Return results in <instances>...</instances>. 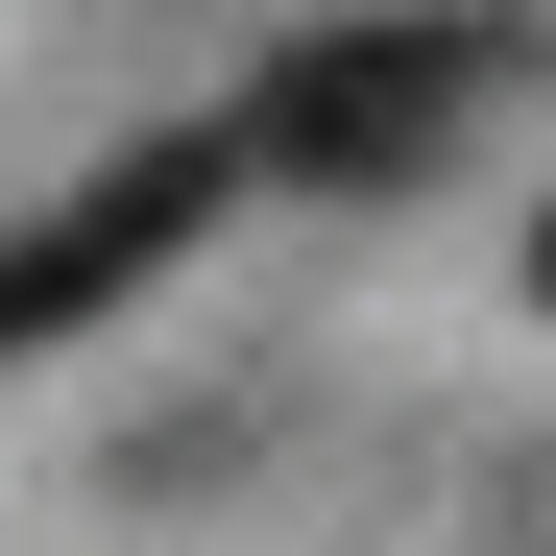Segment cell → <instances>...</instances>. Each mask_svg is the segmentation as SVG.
<instances>
[{"mask_svg": "<svg viewBox=\"0 0 556 556\" xmlns=\"http://www.w3.org/2000/svg\"><path fill=\"white\" fill-rule=\"evenodd\" d=\"M484 98H508L484 0H363V25H315V49L242 73V194H412Z\"/></svg>", "mask_w": 556, "mask_h": 556, "instance_id": "cell-1", "label": "cell"}, {"mask_svg": "<svg viewBox=\"0 0 556 556\" xmlns=\"http://www.w3.org/2000/svg\"><path fill=\"white\" fill-rule=\"evenodd\" d=\"M218 194H242V122H169V146H122L73 218H25V242H0V363H25V339H73V315H122L146 266L218 218Z\"/></svg>", "mask_w": 556, "mask_h": 556, "instance_id": "cell-2", "label": "cell"}, {"mask_svg": "<svg viewBox=\"0 0 556 556\" xmlns=\"http://www.w3.org/2000/svg\"><path fill=\"white\" fill-rule=\"evenodd\" d=\"M532 315H556V218H532Z\"/></svg>", "mask_w": 556, "mask_h": 556, "instance_id": "cell-3", "label": "cell"}]
</instances>
